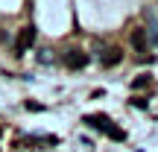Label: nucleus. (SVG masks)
I'll return each mask as SVG.
<instances>
[{
	"label": "nucleus",
	"instance_id": "nucleus-3",
	"mask_svg": "<svg viewBox=\"0 0 158 152\" xmlns=\"http://www.w3.org/2000/svg\"><path fill=\"white\" fill-rule=\"evenodd\" d=\"M64 62H68V68H85L88 64V56L82 50H68L64 53Z\"/></svg>",
	"mask_w": 158,
	"mask_h": 152
},
{
	"label": "nucleus",
	"instance_id": "nucleus-6",
	"mask_svg": "<svg viewBox=\"0 0 158 152\" xmlns=\"http://www.w3.org/2000/svg\"><path fill=\"white\" fill-rule=\"evenodd\" d=\"M143 85H149V76H138L135 82H132V88H143Z\"/></svg>",
	"mask_w": 158,
	"mask_h": 152
},
{
	"label": "nucleus",
	"instance_id": "nucleus-2",
	"mask_svg": "<svg viewBox=\"0 0 158 152\" xmlns=\"http://www.w3.org/2000/svg\"><path fill=\"white\" fill-rule=\"evenodd\" d=\"M32 44H35V27L29 23V27H23L21 35H18V41H15V53H18V56H23V53H27Z\"/></svg>",
	"mask_w": 158,
	"mask_h": 152
},
{
	"label": "nucleus",
	"instance_id": "nucleus-5",
	"mask_svg": "<svg viewBox=\"0 0 158 152\" xmlns=\"http://www.w3.org/2000/svg\"><path fill=\"white\" fill-rule=\"evenodd\" d=\"M129 41H132V47H135V50H143V47H147V29H132Z\"/></svg>",
	"mask_w": 158,
	"mask_h": 152
},
{
	"label": "nucleus",
	"instance_id": "nucleus-1",
	"mask_svg": "<svg viewBox=\"0 0 158 152\" xmlns=\"http://www.w3.org/2000/svg\"><path fill=\"white\" fill-rule=\"evenodd\" d=\"M85 123H88L91 129H102L108 138H114V141H126V135L117 129V126H111V120H108L106 114H88V117H85Z\"/></svg>",
	"mask_w": 158,
	"mask_h": 152
},
{
	"label": "nucleus",
	"instance_id": "nucleus-4",
	"mask_svg": "<svg viewBox=\"0 0 158 152\" xmlns=\"http://www.w3.org/2000/svg\"><path fill=\"white\" fill-rule=\"evenodd\" d=\"M120 59H123V53H120V47H108V50L102 53V59H100V62L106 64V68H114V64H117Z\"/></svg>",
	"mask_w": 158,
	"mask_h": 152
}]
</instances>
